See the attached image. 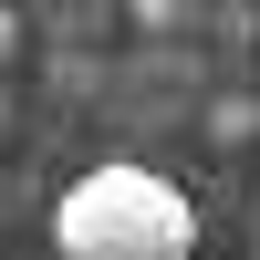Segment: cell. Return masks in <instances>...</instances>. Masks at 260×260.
Returning a JSON list of instances; mask_svg holds the SVG:
<instances>
[{
    "label": "cell",
    "mask_w": 260,
    "mask_h": 260,
    "mask_svg": "<svg viewBox=\"0 0 260 260\" xmlns=\"http://www.w3.org/2000/svg\"><path fill=\"white\" fill-rule=\"evenodd\" d=\"M21 62V11H0V73Z\"/></svg>",
    "instance_id": "3957f363"
},
{
    "label": "cell",
    "mask_w": 260,
    "mask_h": 260,
    "mask_svg": "<svg viewBox=\"0 0 260 260\" xmlns=\"http://www.w3.org/2000/svg\"><path fill=\"white\" fill-rule=\"evenodd\" d=\"M208 136H219V146H240V136H260V104H240V94H229L219 115H208Z\"/></svg>",
    "instance_id": "7a4b0ae2"
},
{
    "label": "cell",
    "mask_w": 260,
    "mask_h": 260,
    "mask_svg": "<svg viewBox=\"0 0 260 260\" xmlns=\"http://www.w3.org/2000/svg\"><path fill=\"white\" fill-rule=\"evenodd\" d=\"M52 250L62 260H187L198 250V208L156 167H83L52 198Z\"/></svg>",
    "instance_id": "6da1fadb"
}]
</instances>
